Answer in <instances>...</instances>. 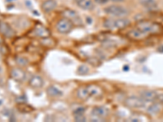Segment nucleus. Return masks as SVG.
Listing matches in <instances>:
<instances>
[{
  "instance_id": "obj_1",
  "label": "nucleus",
  "mask_w": 163,
  "mask_h": 122,
  "mask_svg": "<svg viewBox=\"0 0 163 122\" xmlns=\"http://www.w3.org/2000/svg\"><path fill=\"white\" fill-rule=\"evenodd\" d=\"M130 21L127 18H117V19H106L104 21V27L108 29H123L130 25Z\"/></svg>"
},
{
  "instance_id": "obj_2",
  "label": "nucleus",
  "mask_w": 163,
  "mask_h": 122,
  "mask_svg": "<svg viewBox=\"0 0 163 122\" xmlns=\"http://www.w3.org/2000/svg\"><path fill=\"white\" fill-rule=\"evenodd\" d=\"M105 12L108 15L117 16V17H123L129 14L127 8L121 5H110L105 8Z\"/></svg>"
},
{
  "instance_id": "obj_3",
  "label": "nucleus",
  "mask_w": 163,
  "mask_h": 122,
  "mask_svg": "<svg viewBox=\"0 0 163 122\" xmlns=\"http://www.w3.org/2000/svg\"><path fill=\"white\" fill-rule=\"evenodd\" d=\"M137 28L147 35L149 33H158L161 29L160 26L158 24L150 21H141L137 25Z\"/></svg>"
},
{
  "instance_id": "obj_4",
  "label": "nucleus",
  "mask_w": 163,
  "mask_h": 122,
  "mask_svg": "<svg viewBox=\"0 0 163 122\" xmlns=\"http://www.w3.org/2000/svg\"><path fill=\"white\" fill-rule=\"evenodd\" d=\"M125 105L129 108H143L146 106V102L141 97L130 96L126 99Z\"/></svg>"
},
{
  "instance_id": "obj_5",
  "label": "nucleus",
  "mask_w": 163,
  "mask_h": 122,
  "mask_svg": "<svg viewBox=\"0 0 163 122\" xmlns=\"http://www.w3.org/2000/svg\"><path fill=\"white\" fill-rule=\"evenodd\" d=\"M74 24L67 18H62L56 24V29L60 33H68L72 30Z\"/></svg>"
},
{
  "instance_id": "obj_6",
  "label": "nucleus",
  "mask_w": 163,
  "mask_h": 122,
  "mask_svg": "<svg viewBox=\"0 0 163 122\" xmlns=\"http://www.w3.org/2000/svg\"><path fill=\"white\" fill-rule=\"evenodd\" d=\"M92 120L100 121L109 114V110L105 107H95L92 109Z\"/></svg>"
},
{
  "instance_id": "obj_7",
  "label": "nucleus",
  "mask_w": 163,
  "mask_h": 122,
  "mask_svg": "<svg viewBox=\"0 0 163 122\" xmlns=\"http://www.w3.org/2000/svg\"><path fill=\"white\" fill-rule=\"evenodd\" d=\"M64 16L67 19H69L73 24H76L78 25H81L82 24L81 17L74 10H65L64 12Z\"/></svg>"
},
{
  "instance_id": "obj_8",
  "label": "nucleus",
  "mask_w": 163,
  "mask_h": 122,
  "mask_svg": "<svg viewBox=\"0 0 163 122\" xmlns=\"http://www.w3.org/2000/svg\"><path fill=\"white\" fill-rule=\"evenodd\" d=\"M0 33L7 38H12L15 36V31L8 24L3 21H0Z\"/></svg>"
},
{
  "instance_id": "obj_9",
  "label": "nucleus",
  "mask_w": 163,
  "mask_h": 122,
  "mask_svg": "<svg viewBox=\"0 0 163 122\" xmlns=\"http://www.w3.org/2000/svg\"><path fill=\"white\" fill-rule=\"evenodd\" d=\"M11 76L18 82H22L26 80V73L21 69H13L11 71Z\"/></svg>"
},
{
  "instance_id": "obj_10",
  "label": "nucleus",
  "mask_w": 163,
  "mask_h": 122,
  "mask_svg": "<svg viewBox=\"0 0 163 122\" xmlns=\"http://www.w3.org/2000/svg\"><path fill=\"white\" fill-rule=\"evenodd\" d=\"M44 84L43 79L40 76L38 75H34L30 78L29 81V85L33 89H38L41 88Z\"/></svg>"
},
{
  "instance_id": "obj_11",
  "label": "nucleus",
  "mask_w": 163,
  "mask_h": 122,
  "mask_svg": "<svg viewBox=\"0 0 163 122\" xmlns=\"http://www.w3.org/2000/svg\"><path fill=\"white\" fill-rule=\"evenodd\" d=\"M33 33L34 35L38 37V38H49V35H50V32L46 27H44L43 25H37L33 30Z\"/></svg>"
},
{
  "instance_id": "obj_12",
  "label": "nucleus",
  "mask_w": 163,
  "mask_h": 122,
  "mask_svg": "<svg viewBox=\"0 0 163 122\" xmlns=\"http://www.w3.org/2000/svg\"><path fill=\"white\" fill-rule=\"evenodd\" d=\"M79 8L86 11H91L95 8L92 0H74Z\"/></svg>"
},
{
  "instance_id": "obj_13",
  "label": "nucleus",
  "mask_w": 163,
  "mask_h": 122,
  "mask_svg": "<svg viewBox=\"0 0 163 122\" xmlns=\"http://www.w3.org/2000/svg\"><path fill=\"white\" fill-rule=\"evenodd\" d=\"M140 95L145 102H155L158 93L153 90H144L141 92Z\"/></svg>"
},
{
  "instance_id": "obj_14",
  "label": "nucleus",
  "mask_w": 163,
  "mask_h": 122,
  "mask_svg": "<svg viewBox=\"0 0 163 122\" xmlns=\"http://www.w3.org/2000/svg\"><path fill=\"white\" fill-rule=\"evenodd\" d=\"M87 87L90 97H100L103 94V90L101 87L95 84L89 85Z\"/></svg>"
},
{
  "instance_id": "obj_15",
  "label": "nucleus",
  "mask_w": 163,
  "mask_h": 122,
  "mask_svg": "<svg viewBox=\"0 0 163 122\" xmlns=\"http://www.w3.org/2000/svg\"><path fill=\"white\" fill-rule=\"evenodd\" d=\"M56 0H45L42 4V8L45 12H50L56 8Z\"/></svg>"
},
{
  "instance_id": "obj_16",
  "label": "nucleus",
  "mask_w": 163,
  "mask_h": 122,
  "mask_svg": "<svg viewBox=\"0 0 163 122\" xmlns=\"http://www.w3.org/2000/svg\"><path fill=\"white\" fill-rule=\"evenodd\" d=\"M47 93L49 96L52 97V98H59V97H61L63 95V92L55 86H49L47 89Z\"/></svg>"
},
{
  "instance_id": "obj_17",
  "label": "nucleus",
  "mask_w": 163,
  "mask_h": 122,
  "mask_svg": "<svg viewBox=\"0 0 163 122\" xmlns=\"http://www.w3.org/2000/svg\"><path fill=\"white\" fill-rule=\"evenodd\" d=\"M128 36L130 38H133V39H135V40H139V39H143L144 38H145L147 34H145L144 33H143L142 31L139 29H132L130 30L129 33H128Z\"/></svg>"
},
{
  "instance_id": "obj_18",
  "label": "nucleus",
  "mask_w": 163,
  "mask_h": 122,
  "mask_svg": "<svg viewBox=\"0 0 163 122\" xmlns=\"http://www.w3.org/2000/svg\"><path fill=\"white\" fill-rule=\"evenodd\" d=\"M76 94L77 97H78L79 99H81V100H86V99H87L90 97L87 87L85 86H82L77 90Z\"/></svg>"
},
{
  "instance_id": "obj_19",
  "label": "nucleus",
  "mask_w": 163,
  "mask_h": 122,
  "mask_svg": "<svg viewBox=\"0 0 163 122\" xmlns=\"http://www.w3.org/2000/svg\"><path fill=\"white\" fill-rule=\"evenodd\" d=\"M140 3L144 8L148 9H155L158 8V4L155 0H140Z\"/></svg>"
},
{
  "instance_id": "obj_20",
  "label": "nucleus",
  "mask_w": 163,
  "mask_h": 122,
  "mask_svg": "<svg viewBox=\"0 0 163 122\" xmlns=\"http://www.w3.org/2000/svg\"><path fill=\"white\" fill-rule=\"evenodd\" d=\"M148 113H150L152 115L158 114V112L161 111V105L159 103H157L155 102L154 103L151 104L150 106H148V109H147Z\"/></svg>"
},
{
  "instance_id": "obj_21",
  "label": "nucleus",
  "mask_w": 163,
  "mask_h": 122,
  "mask_svg": "<svg viewBox=\"0 0 163 122\" xmlns=\"http://www.w3.org/2000/svg\"><path fill=\"white\" fill-rule=\"evenodd\" d=\"M16 63L20 67H26L29 64L28 59L24 56H16L15 58Z\"/></svg>"
},
{
  "instance_id": "obj_22",
  "label": "nucleus",
  "mask_w": 163,
  "mask_h": 122,
  "mask_svg": "<svg viewBox=\"0 0 163 122\" xmlns=\"http://www.w3.org/2000/svg\"><path fill=\"white\" fill-rule=\"evenodd\" d=\"M89 72L90 69L87 65H80V66L78 68V69H77V73L78 74V75H81V76L87 75Z\"/></svg>"
},
{
  "instance_id": "obj_23",
  "label": "nucleus",
  "mask_w": 163,
  "mask_h": 122,
  "mask_svg": "<svg viewBox=\"0 0 163 122\" xmlns=\"http://www.w3.org/2000/svg\"><path fill=\"white\" fill-rule=\"evenodd\" d=\"M74 120L77 122H84L87 120V118L84 116V113L82 114H76L74 115Z\"/></svg>"
},
{
  "instance_id": "obj_24",
  "label": "nucleus",
  "mask_w": 163,
  "mask_h": 122,
  "mask_svg": "<svg viewBox=\"0 0 163 122\" xmlns=\"http://www.w3.org/2000/svg\"><path fill=\"white\" fill-rule=\"evenodd\" d=\"M85 112V108L83 107H76L75 109L74 110V114H82Z\"/></svg>"
},
{
  "instance_id": "obj_25",
  "label": "nucleus",
  "mask_w": 163,
  "mask_h": 122,
  "mask_svg": "<svg viewBox=\"0 0 163 122\" xmlns=\"http://www.w3.org/2000/svg\"><path fill=\"white\" fill-rule=\"evenodd\" d=\"M155 102L159 103H163V94H158V96H157Z\"/></svg>"
},
{
  "instance_id": "obj_26",
  "label": "nucleus",
  "mask_w": 163,
  "mask_h": 122,
  "mask_svg": "<svg viewBox=\"0 0 163 122\" xmlns=\"http://www.w3.org/2000/svg\"><path fill=\"white\" fill-rule=\"evenodd\" d=\"M95 2L99 5H103V4H106L109 2V0H95Z\"/></svg>"
},
{
  "instance_id": "obj_27",
  "label": "nucleus",
  "mask_w": 163,
  "mask_h": 122,
  "mask_svg": "<svg viewBox=\"0 0 163 122\" xmlns=\"http://www.w3.org/2000/svg\"><path fill=\"white\" fill-rule=\"evenodd\" d=\"M130 120H131V121H140L141 120H140L139 118H135V117H133V118L130 119Z\"/></svg>"
},
{
  "instance_id": "obj_28",
  "label": "nucleus",
  "mask_w": 163,
  "mask_h": 122,
  "mask_svg": "<svg viewBox=\"0 0 163 122\" xmlns=\"http://www.w3.org/2000/svg\"><path fill=\"white\" fill-rule=\"evenodd\" d=\"M158 51L161 52V53H163V46H161L159 48H158Z\"/></svg>"
},
{
  "instance_id": "obj_29",
  "label": "nucleus",
  "mask_w": 163,
  "mask_h": 122,
  "mask_svg": "<svg viewBox=\"0 0 163 122\" xmlns=\"http://www.w3.org/2000/svg\"><path fill=\"white\" fill-rule=\"evenodd\" d=\"M113 2H122L123 0H111Z\"/></svg>"
},
{
  "instance_id": "obj_30",
  "label": "nucleus",
  "mask_w": 163,
  "mask_h": 122,
  "mask_svg": "<svg viewBox=\"0 0 163 122\" xmlns=\"http://www.w3.org/2000/svg\"><path fill=\"white\" fill-rule=\"evenodd\" d=\"M3 43V38L0 37V45Z\"/></svg>"
},
{
  "instance_id": "obj_31",
  "label": "nucleus",
  "mask_w": 163,
  "mask_h": 122,
  "mask_svg": "<svg viewBox=\"0 0 163 122\" xmlns=\"http://www.w3.org/2000/svg\"><path fill=\"white\" fill-rule=\"evenodd\" d=\"M0 73H2V68H1V66H0Z\"/></svg>"
},
{
  "instance_id": "obj_32",
  "label": "nucleus",
  "mask_w": 163,
  "mask_h": 122,
  "mask_svg": "<svg viewBox=\"0 0 163 122\" xmlns=\"http://www.w3.org/2000/svg\"><path fill=\"white\" fill-rule=\"evenodd\" d=\"M0 104H2V101L1 100H0Z\"/></svg>"
},
{
  "instance_id": "obj_33",
  "label": "nucleus",
  "mask_w": 163,
  "mask_h": 122,
  "mask_svg": "<svg viewBox=\"0 0 163 122\" xmlns=\"http://www.w3.org/2000/svg\"><path fill=\"white\" fill-rule=\"evenodd\" d=\"M8 1H12V0H8Z\"/></svg>"
}]
</instances>
